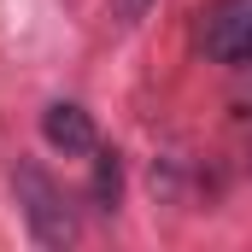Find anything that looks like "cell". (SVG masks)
I'll use <instances>...</instances> for the list:
<instances>
[{
  "label": "cell",
  "mask_w": 252,
  "mask_h": 252,
  "mask_svg": "<svg viewBox=\"0 0 252 252\" xmlns=\"http://www.w3.org/2000/svg\"><path fill=\"white\" fill-rule=\"evenodd\" d=\"M88 193H94L100 211H118V199H124V158L112 147H94V182H88Z\"/></svg>",
  "instance_id": "cell-4"
},
{
  "label": "cell",
  "mask_w": 252,
  "mask_h": 252,
  "mask_svg": "<svg viewBox=\"0 0 252 252\" xmlns=\"http://www.w3.org/2000/svg\"><path fill=\"white\" fill-rule=\"evenodd\" d=\"M106 12H112V24H118V30H135V24L153 12V0H106Z\"/></svg>",
  "instance_id": "cell-5"
},
{
  "label": "cell",
  "mask_w": 252,
  "mask_h": 252,
  "mask_svg": "<svg viewBox=\"0 0 252 252\" xmlns=\"http://www.w3.org/2000/svg\"><path fill=\"white\" fill-rule=\"evenodd\" d=\"M199 47L211 64H252V0H217L205 12Z\"/></svg>",
  "instance_id": "cell-2"
},
{
  "label": "cell",
  "mask_w": 252,
  "mask_h": 252,
  "mask_svg": "<svg viewBox=\"0 0 252 252\" xmlns=\"http://www.w3.org/2000/svg\"><path fill=\"white\" fill-rule=\"evenodd\" d=\"M41 141L64 153V158H94V147H100V129L94 118L82 112V106H70V100H53L47 112H41Z\"/></svg>",
  "instance_id": "cell-3"
},
{
  "label": "cell",
  "mask_w": 252,
  "mask_h": 252,
  "mask_svg": "<svg viewBox=\"0 0 252 252\" xmlns=\"http://www.w3.org/2000/svg\"><path fill=\"white\" fill-rule=\"evenodd\" d=\"M12 193H18V205H24V223H30V241L35 247H76V211H70V199L64 188L41 170V164H30V158H18L12 164Z\"/></svg>",
  "instance_id": "cell-1"
}]
</instances>
